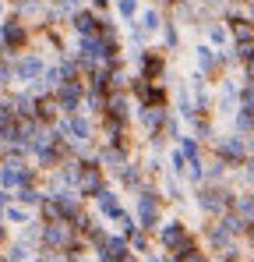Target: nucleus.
Returning <instances> with one entry per match:
<instances>
[{"instance_id": "4c0bfd02", "label": "nucleus", "mask_w": 254, "mask_h": 262, "mask_svg": "<svg viewBox=\"0 0 254 262\" xmlns=\"http://www.w3.org/2000/svg\"><path fill=\"white\" fill-rule=\"evenodd\" d=\"M113 223H117V234H120L124 241L131 237V234H134V230H138V223H134V213H127V209H124V213H120L117 220H113Z\"/></svg>"}, {"instance_id": "de8ad7c7", "label": "nucleus", "mask_w": 254, "mask_h": 262, "mask_svg": "<svg viewBox=\"0 0 254 262\" xmlns=\"http://www.w3.org/2000/svg\"><path fill=\"white\" fill-rule=\"evenodd\" d=\"M117 262H141V255H134V252H127V255H120Z\"/></svg>"}, {"instance_id": "1a4fd4ad", "label": "nucleus", "mask_w": 254, "mask_h": 262, "mask_svg": "<svg viewBox=\"0 0 254 262\" xmlns=\"http://www.w3.org/2000/svg\"><path fill=\"white\" fill-rule=\"evenodd\" d=\"M74 230L71 223H42L39 227V252H64L71 245Z\"/></svg>"}, {"instance_id": "9b49d317", "label": "nucleus", "mask_w": 254, "mask_h": 262, "mask_svg": "<svg viewBox=\"0 0 254 262\" xmlns=\"http://www.w3.org/2000/svg\"><path fill=\"white\" fill-rule=\"evenodd\" d=\"M53 202H57V209H60V220H64V223H74V220L88 209V202H85L74 188H60V191H53Z\"/></svg>"}, {"instance_id": "a18cd8bd", "label": "nucleus", "mask_w": 254, "mask_h": 262, "mask_svg": "<svg viewBox=\"0 0 254 262\" xmlns=\"http://www.w3.org/2000/svg\"><path fill=\"white\" fill-rule=\"evenodd\" d=\"M7 241H11V227H7V223H4V220H0V248H4V245H7Z\"/></svg>"}, {"instance_id": "7ed1b4c3", "label": "nucleus", "mask_w": 254, "mask_h": 262, "mask_svg": "<svg viewBox=\"0 0 254 262\" xmlns=\"http://www.w3.org/2000/svg\"><path fill=\"white\" fill-rule=\"evenodd\" d=\"M131 60L138 64L134 75H141V78H148V82H166L169 78V53L163 46H145V50L131 53Z\"/></svg>"}, {"instance_id": "423d86ee", "label": "nucleus", "mask_w": 254, "mask_h": 262, "mask_svg": "<svg viewBox=\"0 0 254 262\" xmlns=\"http://www.w3.org/2000/svg\"><path fill=\"white\" fill-rule=\"evenodd\" d=\"M42 68H46V57L36 53V50H25V53L11 57V78H14V82H25V85L39 82Z\"/></svg>"}, {"instance_id": "f704fd0d", "label": "nucleus", "mask_w": 254, "mask_h": 262, "mask_svg": "<svg viewBox=\"0 0 254 262\" xmlns=\"http://www.w3.org/2000/svg\"><path fill=\"white\" fill-rule=\"evenodd\" d=\"M226 181H230V170L219 160H205V181L201 184H226Z\"/></svg>"}, {"instance_id": "7c9ffc66", "label": "nucleus", "mask_w": 254, "mask_h": 262, "mask_svg": "<svg viewBox=\"0 0 254 262\" xmlns=\"http://www.w3.org/2000/svg\"><path fill=\"white\" fill-rule=\"evenodd\" d=\"M82 114L85 117H103L106 114V92H85V99H82Z\"/></svg>"}, {"instance_id": "f3484780", "label": "nucleus", "mask_w": 254, "mask_h": 262, "mask_svg": "<svg viewBox=\"0 0 254 262\" xmlns=\"http://www.w3.org/2000/svg\"><path fill=\"white\" fill-rule=\"evenodd\" d=\"M92 206H95V216H99V220H110V223L124 213V199H120V191H117L113 184H110V188H103V191L92 199Z\"/></svg>"}, {"instance_id": "c85d7f7f", "label": "nucleus", "mask_w": 254, "mask_h": 262, "mask_svg": "<svg viewBox=\"0 0 254 262\" xmlns=\"http://www.w3.org/2000/svg\"><path fill=\"white\" fill-rule=\"evenodd\" d=\"M226 32H230V43H251L254 39V21L240 18V21H222Z\"/></svg>"}, {"instance_id": "09e8293b", "label": "nucleus", "mask_w": 254, "mask_h": 262, "mask_svg": "<svg viewBox=\"0 0 254 262\" xmlns=\"http://www.w3.org/2000/svg\"><path fill=\"white\" fill-rule=\"evenodd\" d=\"M4 160H7V142L0 138V163H4Z\"/></svg>"}, {"instance_id": "49530a36", "label": "nucleus", "mask_w": 254, "mask_h": 262, "mask_svg": "<svg viewBox=\"0 0 254 262\" xmlns=\"http://www.w3.org/2000/svg\"><path fill=\"white\" fill-rule=\"evenodd\" d=\"M18 4H25V7H36V11H42V7H46V0H18Z\"/></svg>"}, {"instance_id": "a878e982", "label": "nucleus", "mask_w": 254, "mask_h": 262, "mask_svg": "<svg viewBox=\"0 0 254 262\" xmlns=\"http://www.w3.org/2000/svg\"><path fill=\"white\" fill-rule=\"evenodd\" d=\"M201 36H205L201 43H209L212 50H222V46H230V32H226V25H222L219 18H215V21H209V25L201 29Z\"/></svg>"}, {"instance_id": "dca6fc26", "label": "nucleus", "mask_w": 254, "mask_h": 262, "mask_svg": "<svg viewBox=\"0 0 254 262\" xmlns=\"http://www.w3.org/2000/svg\"><path fill=\"white\" fill-rule=\"evenodd\" d=\"M110 177H113L117 191H124V195H134V191L145 184V174H141V163H138V156H131L124 167H120L117 174H110Z\"/></svg>"}, {"instance_id": "a19ab883", "label": "nucleus", "mask_w": 254, "mask_h": 262, "mask_svg": "<svg viewBox=\"0 0 254 262\" xmlns=\"http://www.w3.org/2000/svg\"><path fill=\"white\" fill-rule=\"evenodd\" d=\"M32 262H67V259H64L60 252H36V255H32Z\"/></svg>"}, {"instance_id": "a211bd4d", "label": "nucleus", "mask_w": 254, "mask_h": 262, "mask_svg": "<svg viewBox=\"0 0 254 262\" xmlns=\"http://www.w3.org/2000/svg\"><path fill=\"white\" fill-rule=\"evenodd\" d=\"M67 29H71L78 39H82V36H99V14L82 4L74 14H67Z\"/></svg>"}, {"instance_id": "ea45409f", "label": "nucleus", "mask_w": 254, "mask_h": 262, "mask_svg": "<svg viewBox=\"0 0 254 262\" xmlns=\"http://www.w3.org/2000/svg\"><path fill=\"white\" fill-rule=\"evenodd\" d=\"M46 7H57V11H64V14H74V11L82 7V0H46Z\"/></svg>"}, {"instance_id": "6ab92c4d", "label": "nucleus", "mask_w": 254, "mask_h": 262, "mask_svg": "<svg viewBox=\"0 0 254 262\" xmlns=\"http://www.w3.org/2000/svg\"><path fill=\"white\" fill-rule=\"evenodd\" d=\"M127 160H131V156H127L124 149H113V145H103V142H95V163L106 170V177L117 174V170L124 167Z\"/></svg>"}, {"instance_id": "c756f323", "label": "nucleus", "mask_w": 254, "mask_h": 262, "mask_svg": "<svg viewBox=\"0 0 254 262\" xmlns=\"http://www.w3.org/2000/svg\"><path fill=\"white\" fill-rule=\"evenodd\" d=\"M32 220H36V213L25 209V206H18V202H11V206L4 209V223H7V227H18V230H21V227L32 223Z\"/></svg>"}, {"instance_id": "aec40b11", "label": "nucleus", "mask_w": 254, "mask_h": 262, "mask_svg": "<svg viewBox=\"0 0 254 262\" xmlns=\"http://www.w3.org/2000/svg\"><path fill=\"white\" fill-rule=\"evenodd\" d=\"M163 18H166V14H163V11L152 4V7H141L134 21H138V29H141L148 39H156V36H159V29H163Z\"/></svg>"}, {"instance_id": "2f4dec72", "label": "nucleus", "mask_w": 254, "mask_h": 262, "mask_svg": "<svg viewBox=\"0 0 254 262\" xmlns=\"http://www.w3.org/2000/svg\"><path fill=\"white\" fill-rule=\"evenodd\" d=\"M173 145L184 152V160H187V163H194V160H205V149L198 145V138H194V135H180Z\"/></svg>"}, {"instance_id": "3c124183", "label": "nucleus", "mask_w": 254, "mask_h": 262, "mask_svg": "<svg viewBox=\"0 0 254 262\" xmlns=\"http://www.w3.org/2000/svg\"><path fill=\"white\" fill-rule=\"evenodd\" d=\"M4 96H7V92H4V89H0V106H4Z\"/></svg>"}, {"instance_id": "2eb2a0df", "label": "nucleus", "mask_w": 254, "mask_h": 262, "mask_svg": "<svg viewBox=\"0 0 254 262\" xmlns=\"http://www.w3.org/2000/svg\"><path fill=\"white\" fill-rule=\"evenodd\" d=\"M131 114H134V99L127 96V92H106V121H117V124H124L131 128Z\"/></svg>"}, {"instance_id": "c9c22d12", "label": "nucleus", "mask_w": 254, "mask_h": 262, "mask_svg": "<svg viewBox=\"0 0 254 262\" xmlns=\"http://www.w3.org/2000/svg\"><path fill=\"white\" fill-rule=\"evenodd\" d=\"M127 248H131L134 255H148V252H152V234H145V230H134V234L127 237Z\"/></svg>"}, {"instance_id": "412c9836", "label": "nucleus", "mask_w": 254, "mask_h": 262, "mask_svg": "<svg viewBox=\"0 0 254 262\" xmlns=\"http://www.w3.org/2000/svg\"><path fill=\"white\" fill-rule=\"evenodd\" d=\"M32 117H36L39 124H46V128H53V124L64 117V114H60V106H57V99H53V92L36 99V110H32Z\"/></svg>"}, {"instance_id": "72a5a7b5", "label": "nucleus", "mask_w": 254, "mask_h": 262, "mask_svg": "<svg viewBox=\"0 0 254 262\" xmlns=\"http://www.w3.org/2000/svg\"><path fill=\"white\" fill-rule=\"evenodd\" d=\"M110 7H113V14L120 18V21H134L138 18V11H141V0H110Z\"/></svg>"}, {"instance_id": "4468645a", "label": "nucleus", "mask_w": 254, "mask_h": 262, "mask_svg": "<svg viewBox=\"0 0 254 262\" xmlns=\"http://www.w3.org/2000/svg\"><path fill=\"white\" fill-rule=\"evenodd\" d=\"M166 114H169V106H134L131 121L138 124V131H141V135H152V131H163Z\"/></svg>"}, {"instance_id": "b1692460", "label": "nucleus", "mask_w": 254, "mask_h": 262, "mask_svg": "<svg viewBox=\"0 0 254 262\" xmlns=\"http://www.w3.org/2000/svg\"><path fill=\"white\" fill-rule=\"evenodd\" d=\"M159 36H163V50H166V53H176V50L184 46V29H180V25H176L169 14L163 18V29H159Z\"/></svg>"}, {"instance_id": "20e7f679", "label": "nucleus", "mask_w": 254, "mask_h": 262, "mask_svg": "<svg viewBox=\"0 0 254 262\" xmlns=\"http://www.w3.org/2000/svg\"><path fill=\"white\" fill-rule=\"evenodd\" d=\"M53 131L60 135V138H67V142H74V145H85V142H95V121L92 117H85V114H64Z\"/></svg>"}, {"instance_id": "4be33fe9", "label": "nucleus", "mask_w": 254, "mask_h": 262, "mask_svg": "<svg viewBox=\"0 0 254 262\" xmlns=\"http://www.w3.org/2000/svg\"><path fill=\"white\" fill-rule=\"evenodd\" d=\"M191 135L198 138L201 149H209L212 142L219 138V124H215V117H194V121H191Z\"/></svg>"}, {"instance_id": "c03bdc74", "label": "nucleus", "mask_w": 254, "mask_h": 262, "mask_svg": "<svg viewBox=\"0 0 254 262\" xmlns=\"http://www.w3.org/2000/svg\"><path fill=\"white\" fill-rule=\"evenodd\" d=\"M152 4H156V7H159L163 14H169V11H173V7H176L180 0H152Z\"/></svg>"}, {"instance_id": "473e14b6", "label": "nucleus", "mask_w": 254, "mask_h": 262, "mask_svg": "<svg viewBox=\"0 0 254 262\" xmlns=\"http://www.w3.org/2000/svg\"><path fill=\"white\" fill-rule=\"evenodd\" d=\"M120 43L131 46V53H138V50H145V46H148V36L138 29V21H127V25H124V39H120Z\"/></svg>"}, {"instance_id": "37998d69", "label": "nucleus", "mask_w": 254, "mask_h": 262, "mask_svg": "<svg viewBox=\"0 0 254 262\" xmlns=\"http://www.w3.org/2000/svg\"><path fill=\"white\" fill-rule=\"evenodd\" d=\"M7 82H11V60L4 57V60H0V89L7 85Z\"/></svg>"}, {"instance_id": "e433bc0d", "label": "nucleus", "mask_w": 254, "mask_h": 262, "mask_svg": "<svg viewBox=\"0 0 254 262\" xmlns=\"http://www.w3.org/2000/svg\"><path fill=\"white\" fill-rule=\"evenodd\" d=\"M39 82L53 92L57 85H64V75H60V68H57V64H46V68H42V75H39Z\"/></svg>"}, {"instance_id": "f257e3e1", "label": "nucleus", "mask_w": 254, "mask_h": 262, "mask_svg": "<svg viewBox=\"0 0 254 262\" xmlns=\"http://www.w3.org/2000/svg\"><path fill=\"white\" fill-rule=\"evenodd\" d=\"M191 202H194V209H198L201 216L219 220L230 209V202H233V188H230V184H198V188L191 191Z\"/></svg>"}, {"instance_id": "5701e85b", "label": "nucleus", "mask_w": 254, "mask_h": 262, "mask_svg": "<svg viewBox=\"0 0 254 262\" xmlns=\"http://www.w3.org/2000/svg\"><path fill=\"white\" fill-rule=\"evenodd\" d=\"M230 209H233L237 216L244 220V223H254V191H251V188H240V191H233V202H230Z\"/></svg>"}, {"instance_id": "9d476101", "label": "nucleus", "mask_w": 254, "mask_h": 262, "mask_svg": "<svg viewBox=\"0 0 254 262\" xmlns=\"http://www.w3.org/2000/svg\"><path fill=\"white\" fill-rule=\"evenodd\" d=\"M187 234H191V227H187V220H184V216H166L152 237L159 241V248H163V252H169V248H173V245H180Z\"/></svg>"}, {"instance_id": "f03ea898", "label": "nucleus", "mask_w": 254, "mask_h": 262, "mask_svg": "<svg viewBox=\"0 0 254 262\" xmlns=\"http://www.w3.org/2000/svg\"><path fill=\"white\" fill-rule=\"evenodd\" d=\"M212 149V160H219L226 170H240L247 163V142L233 131H219V138L209 145Z\"/></svg>"}, {"instance_id": "bb28decb", "label": "nucleus", "mask_w": 254, "mask_h": 262, "mask_svg": "<svg viewBox=\"0 0 254 262\" xmlns=\"http://www.w3.org/2000/svg\"><path fill=\"white\" fill-rule=\"evenodd\" d=\"M215 223H219V227H222V230H226V234H230L233 241H240V237L247 234V227H251V223H244V220L237 216L233 209H226V213H222V216L215 220Z\"/></svg>"}, {"instance_id": "ddd939ff", "label": "nucleus", "mask_w": 254, "mask_h": 262, "mask_svg": "<svg viewBox=\"0 0 254 262\" xmlns=\"http://www.w3.org/2000/svg\"><path fill=\"white\" fill-rule=\"evenodd\" d=\"M53 99L60 106V114H82V99H85V85L78 82H64V85L53 89Z\"/></svg>"}, {"instance_id": "58836bf2", "label": "nucleus", "mask_w": 254, "mask_h": 262, "mask_svg": "<svg viewBox=\"0 0 254 262\" xmlns=\"http://www.w3.org/2000/svg\"><path fill=\"white\" fill-rule=\"evenodd\" d=\"M163 135L169 138V145H173V142H176V138L184 135V131H180V117H176V114H166V124H163Z\"/></svg>"}, {"instance_id": "393cba45", "label": "nucleus", "mask_w": 254, "mask_h": 262, "mask_svg": "<svg viewBox=\"0 0 254 262\" xmlns=\"http://www.w3.org/2000/svg\"><path fill=\"white\" fill-rule=\"evenodd\" d=\"M46 199V191L36 188V184H25V188H18V191H11V202H18V206H25V209H39V202Z\"/></svg>"}, {"instance_id": "39448f33", "label": "nucleus", "mask_w": 254, "mask_h": 262, "mask_svg": "<svg viewBox=\"0 0 254 262\" xmlns=\"http://www.w3.org/2000/svg\"><path fill=\"white\" fill-rule=\"evenodd\" d=\"M103 188H110V177H106V170L95 163V160H85L82 163V174H78V184H74V191L82 195L85 202H92Z\"/></svg>"}, {"instance_id": "6e6552de", "label": "nucleus", "mask_w": 254, "mask_h": 262, "mask_svg": "<svg viewBox=\"0 0 254 262\" xmlns=\"http://www.w3.org/2000/svg\"><path fill=\"white\" fill-rule=\"evenodd\" d=\"M194 71H201V75L209 78V85L230 75V71H226V64H222V53H219V50H212L209 43H198V46H194Z\"/></svg>"}, {"instance_id": "79ce46f5", "label": "nucleus", "mask_w": 254, "mask_h": 262, "mask_svg": "<svg viewBox=\"0 0 254 262\" xmlns=\"http://www.w3.org/2000/svg\"><path fill=\"white\" fill-rule=\"evenodd\" d=\"M180 262H212V255H209V252H205V248H194L191 255H184V259H180Z\"/></svg>"}, {"instance_id": "603ef678", "label": "nucleus", "mask_w": 254, "mask_h": 262, "mask_svg": "<svg viewBox=\"0 0 254 262\" xmlns=\"http://www.w3.org/2000/svg\"><path fill=\"white\" fill-rule=\"evenodd\" d=\"M0 60H4V43H0Z\"/></svg>"}, {"instance_id": "f8f14e48", "label": "nucleus", "mask_w": 254, "mask_h": 262, "mask_svg": "<svg viewBox=\"0 0 254 262\" xmlns=\"http://www.w3.org/2000/svg\"><path fill=\"white\" fill-rule=\"evenodd\" d=\"M156 188H159V199H163V206H176V209H184L187 202H191V191H187V184L180 181V177H159L156 181Z\"/></svg>"}, {"instance_id": "0eeeda50", "label": "nucleus", "mask_w": 254, "mask_h": 262, "mask_svg": "<svg viewBox=\"0 0 254 262\" xmlns=\"http://www.w3.org/2000/svg\"><path fill=\"white\" fill-rule=\"evenodd\" d=\"M237 89H240V78H233V75L219 78V92L212 96V117L230 121L237 114Z\"/></svg>"}, {"instance_id": "8fccbe9b", "label": "nucleus", "mask_w": 254, "mask_h": 262, "mask_svg": "<svg viewBox=\"0 0 254 262\" xmlns=\"http://www.w3.org/2000/svg\"><path fill=\"white\" fill-rule=\"evenodd\" d=\"M7 11H11V7H7V4H4V0H0V21H4V18H7Z\"/></svg>"}, {"instance_id": "cd10ccee", "label": "nucleus", "mask_w": 254, "mask_h": 262, "mask_svg": "<svg viewBox=\"0 0 254 262\" xmlns=\"http://www.w3.org/2000/svg\"><path fill=\"white\" fill-rule=\"evenodd\" d=\"M0 252H4V259H7V262H32V255H36V248H29V245L18 241V237H11Z\"/></svg>"}]
</instances>
